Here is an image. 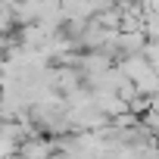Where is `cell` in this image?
<instances>
[{"label": "cell", "instance_id": "obj_1", "mask_svg": "<svg viewBox=\"0 0 159 159\" xmlns=\"http://www.w3.org/2000/svg\"><path fill=\"white\" fill-rule=\"evenodd\" d=\"M19 153H22L25 159H50V156H53V143L44 140V137H25V140L19 143Z\"/></svg>", "mask_w": 159, "mask_h": 159}, {"label": "cell", "instance_id": "obj_2", "mask_svg": "<svg viewBox=\"0 0 159 159\" xmlns=\"http://www.w3.org/2000/svg\"><path fill=\"white\" fill-rule=\"evenodd\" d=\"M13 159H25V156H13Z\"/></svg>", "mask_w": 159, "mask_h": 159}]
</instances>
